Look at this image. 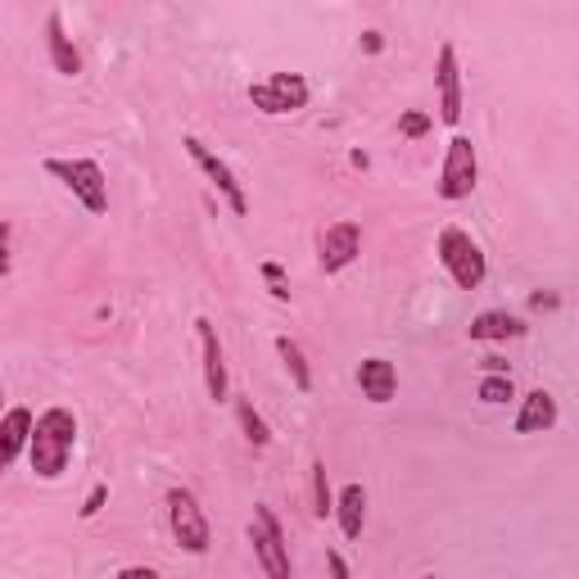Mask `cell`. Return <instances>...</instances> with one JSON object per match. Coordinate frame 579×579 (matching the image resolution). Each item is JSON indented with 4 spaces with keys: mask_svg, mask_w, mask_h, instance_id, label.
Here are the masks:
<instances>
[{
    "mask_svg": "<svg viewBox=\"0 0 579 579\" xmlns=\"http://www.w3.org/2000/svg\"><path fill=\"white\" fill-rule=\"evenodd\" d=\"M73 444H77V417L69 408H45L32 421V434H28V462H32V471L41 480H60L69 471Z\"/></svg>",
    "mask_w": 579,
    "mask_h": 579,
    "instance_id": "obj_1",
    "label": "cell"
},
{
    "mask_svg": "<svg viewBox=\"0 0 579 579\" xmlns=\"http://www.w3.org/2000/svg\"><path fill=\"white\" fill-rule=\"evenodd\" d=\"M434 254H440L444 272L457 281V290H480V285H485L489 263H485V250H480L475 240H471V231L444 227L440 240H434Z\"/></svg>",
    "mask_w": 579,
    "mask_h": 579,
    "instance_id": "obj_2",
    "label": "cell"
},
{
    "mask_svg": "<svg viewBox=\"0 0 579 579\" xmlns=\"http://www.w3.org/2000/svg\"><path fill=\"white\" fill-rule=\"evenodd\" d=\"M45 172L55 181H64L86 213H95V218L109 213V181H105V168L95 159H45Z\"/></svg>",
    "mask_w": 579,
    "mask_h": 579,
    "instance_id": "obj_3",
    "label": "cell"
},
{
    "mask_svg": "<svg viewBox=\"0 0 579 579\" xmlns=\"http://www.w3.org/2000/svg\"><path fill=\"white\" fill-rule=\"evenodd\" d=\"M308 95H313V86L299 73H267L263 82H250V105L267 118H285V114L308 109Z\"/></svg>",
    "mask_w": 579,
    "mask_h": 579,
    "instance_id": "obj_4",
    "label": "cell"
},
{
    "mask_svg": "<svg viewBox=\"0 0 579 579\" xmlns=\"http://www.w3.org/2000/svg\"><path fill=\"white\" fill-rule=\"evenodd\" d=\"M164 507H168V529H172V539L181 544V552L204 557L209 544H213V535H209V520H204L200 498L190 494V489H168Z\"/></svg>",
    "mask_w": 579,
    "mask_h": 579,
    "instance_id": "obj_5",
    "label": "cell"
},
{
    "mask_svg": "<svg viewBox=\"0 0 579 579\" xmlns=\"http://www.w3.org/2000/svg\"><path fill=\"white\" fill-rule=\"evenodd\" d=\"M250 544H254V557L263 566V575L272 579H290V548H285V529L276 520V512L267 503L254 507V520H250Z\"/></svg>",
    "mask_w": 579,
    "mask_h": 579,
    "instance_id": "obj_6",
    "label": "cell"
},
{
    "mask_svg": "<svg viewBox=\"0 0 579 579\" xmlns=\"http://www.w3.org/2000/svg\"><path fill=\"white\" fill-rule=\"evenodd\" d=\"M181 145H186V155L196 159V168L213 181V190L227 200V209H231L235 218H245V213H250V196H245V186H240V177L231 172V164H222L200 136H181Z\"/></svg>",
    "mask_w": 579,
    "mask_h": 579,
    "instance_id": "obj_7",
    "label": "cell"
},
{
    "mask_svg": "<svg viewBox=\"0 0 579 579\" xmlns=\"http://www.w3.org/2000/svg\"><path fill=\"white\" fill-rule=\"evenodd\" d=\"M480 186V159H475V145L466 140V136H453L449 140V155H444V168H440V200H449V204H457V200H466L471 190Z\"/></svg>",
    "mask_w": 579,
    "mask_h": 579,
    "instance_id": "obj_8",
    "label": "cell"
},
{
    "mask_svg": "<svg viewBox=\"0 0 579 579\" xmlns=\"http://www.w3.org/2000/svg\"><path fill=\"white\" fill-rule=\"evenodd\" d=\"M358 254H362V231H358V222H330V227L317 235V263H322V272H345Z\"/></svg>",
    "mask_w": 579,
    "mask_h": 579,
    "instance_id": "obj_9",
    "label": "cell"
},
{
    "mask_svg": "<svg viewBox=\"0 0 579 579\" xmlns=\"http://www.w3.org/2000/svg\"><path fill=\"white\" fill-rule=\"evenodd\" d=\"M434 86H440V118L457 127L462 123V69H457L453 41H444L440 55H434Z\"/></svg>",
    "mask_w": 579,
    "mask_h": 579,
    "instance_id": "obj_10",
    "label": "cell"
},
{
    "mask_svg": "<svg viewBox=\"0 0 579 579\" xmlns=\"http://www.w3.org/2000/svg\"><path fill=\"white\" fill-rule=\"evenodd\" d=\"M196 335H200V354H204V390H209L213 403H227V399H231V376H227L218 326H213L209 317H200V322H196Z\"/></svg>",
    "mask_w": 579,
    "mask_h": 579,
    "instance_id": "obj_11",
    "label": "cell"
},
{
    "mask_svg": "<svg viewBox=\"0 0 579 579\" xmlns=\"http://www.w3.org/2000/svg\"><path fill=\"white\" fill-rule=\"evenodd\" d=\"M28 434H32V412L28 408L0 412V471H10L19 462V453H28Z\"/></svg>",
    "mask_w": 579,
    "mask_h": 579,
    "instance_id": "obj_12",
    "label": "cell"
},
{
    "mask_svg": "<svg viewBox=\"0 0 579 579\" xmlns=\"http://www.w3.org/2000/svg\"><path fill=\"white\" fill-rule=\"evenodd\" d=\"M358 390L367 403H390L399 394V371L394 362H385V358H362L358 367Z\"/></svg>",
    "mask_w": 579,
    "mask_h": 579,
    "instance_id": "obj_13",
    "label": "cell"
},
{
    "mask_svg": "<svg viewBox=\"0 0 579 579\" xmlns=\"http://www.w3.org/2000/svg\"><path fill=\"white\" fill-rule=\"evenodd\" d=\"M45 55H51V64H55L60 77H77L82 73V55H77L73 36L64 32L60 14H45Z\"/></svg>",
    "mask_w": 579,
    "mask_h": 579,
    "instance_id": "obj_14",
    "label": "cell"
},
{
    "mask_svg": "<svg viewBox=\"0 0 579 579\" xmlns=\"http://www.w3.org/2000/svg\"><path fill=\"white\" fill-rule=\"evenodd\" d=\"M466 335H471V340H480V345H503V340H520V335H525V322L512 317V313H503V308H489V313L471 317Z\"/></svg>",
    "mask_w": 579,
    "mask_h": 579,
    "instance_id": "obj_15",
    "label": "cell"
},
{
    "mask_svg": "<svg viewBox=\"0 0 579 579\" xmlns=\"http://www.w3.org/2000/svg\"><path fill=\"white\" fill-rule=\"evenodd\" d=\"M557 425V399L548 390H529L520 399V412H516V434H539V430H552Z\"/></svg>",
    "mask_w": 579,
    "mask_h": 579,
    "instance_id": "obj_16",
    "label": "cell"
},
{
    "mask_svg": "<svg viewBox=\"0 0 579 579\" xmlns=\"http://www.w3.org/2000/svg\"><path fill=\"white\" fill-rule=\"evenodd\" d=\"M330 512H335V520H340L345 539H358L362 535V520H367V489L362 485H345Z\"/></svg>",
    "mask_w": 579,
    "mask_h": 579,
    "instance_id": "obj_17",
    "label": "cell"
},
{
    "mask_svg": "<svg viewBox=\"0 0 579 579\" xmlns=\"http://www.w3.org/2000/svg\"><path fill=\"white\" fill-rule=\"evenodd\" d=\"M276 354H281V362H285L290 380H295V390H299V394H308V390H313V367H308L304 349H299L295 340H290V335H276Z\"/></svg>",
    "mask_w": 579,
    "mask_h": 579,
    "instance_id": "obj_18",
    "label": "cell"
},
{
    "mask_svg": "<svg viewBox=\"0 0 579 579\" xmlns=\"http://www.w3.org/2000/svg\"><path fill=\"white\" fill-rule=\"evenodd\" d=\"M235 417H240V430H245V440H250L254 449H267V444H272V425L254 412L250 399H240V403H235Z\"/></svg>",
    "mask_w": 579,
    "mask_h": 579,
    "instance_id": "obj_19",
    "label": "cell"
},
{
    "mask_svg": "<svg viewBox=\"0 0 579 579\" xmlns=\"http://www.w3.org/2000/svg\"><path fill=\"white\" fill-rule=\"evenodd\" d=\"M480 403H489V408H498V403H507V399H516V385H512V376L507 371H485V380H480Z\"/></svg>",
    "mask_w": 579,
    "mask_h": 579,
    "instance_id": "obj_20",
    "label": "cell"
},
{
    "mask_svg": "<svg viewBox=\"0 0 579 579\" xmlns=\"http://www.w3.org/2000/svg\"><path fill=\"white\" fill-rule=\"evenodd\" d=\"M330 507H335V494H330V480H326V462L317 457V462H313V516L326 520Z\"/></svg>",
    "mask_w": 579,
    "mask_h": 579,
    "instance_id": "obj_21",
    "label": "cell"
},
{
    "mask_svg": "<svg viewBox=\"0 0 579 579\" xmlns=\"http://www.w3.org/2000/svg\"><path fill=\"white\" fill-rule=\"evenodd\" d=\"M263 281L272 285V299H290V285H285V267L281 263H263Z\"/></svg>",
    "mask_w": 579,
    "mask_h": 579,
    "instance_id": "obj_22",
    "label": "cell"
},
{
    "mask_svg": "<svg viewBox=\"0 0 579 579\" xmlns=\"http://www.w3.org/2000/svg\"><path fill=\"white\" fill-rule=\"evenodd\" d=\"M399 131H403L408 140H417V136H425V131H430V114H421V109H408V114L399 118Z\"/></svg>",
    "mask_w": 579,
    "mask_h": 579,
    "instance_id": "obj_23",
    "label": "cell"
},
{
    "mask_svg": "<svg viewBox=\"0 0 579 579\" xmlns=\"http://www.w3.org/2000/svg\"><path fill=\"white\" fill-rule=\"evenodd\" d=\"M105 498H109V485H95V489L86 494V503H82V516L91 520L95 512H101V507H105Z\"/></svg>",
    "mask_w": 579,
    "mask_h": 579,
    "instance_id": "obj_24",
    "label": "cell"
},
{
    "mask_svg": "<svg viewBox=\"0 0 579 579\" xmlns=\"http://www.w3.org/2000/svg\"><path fill=\"white\" fill-rule=\"evenodd\" d=\"M6 240H10V227L0 222V276H10V250H6Z\"/></svg>",
    "mask_w": 579,
    "mask_h": 579,
    "instance_id": "obj_25",
    "label": "cell"
},
{
    "mask_svg": "<svg viewBox=\"0 0 579 579\" xmlns=\"http://www.w3.org/2000/svg\"><path fill=\"white\" fill-rule=\"evenodd\" d=\"M362 51H367V55H380V51H385V36H380V32H362Z\"/></svg>",
    "mask_w": 579,
    "mask_h": 579,
    "instance_id": "obj_26",
    "label": "cell"
},
{
    "mask_svg": "<svg viewBox=\"0 0 579 579\" xmlns=\"http://www.w3.org/2000/svg\"><path fill=\"white\" fill-rule=\"evenodd\" d=\"M557 304H561V299H557V295H529V308H535V313H544V308H548V313H552V308H557Z\"/></svg>",
    "mask_w": 579,
    "mask_h": 579,
    "instance_id": "obj_27",
    "label": "cell"
},
{
    "mask_svg": "<svg viewBox=\"0 0 579 579\" xmlns=\"http://www.w3.org/2000/svg\"><path fill=\"white\" fill-rule=\"evenodd\" d=\"M326 566H330V575H335V579H345V575H349V561H345L340 552H330V557H326Z\"/></svg>",
    "mask_w": 579,
    "mask_h": 579,
    "instance_id": "obj_28",
    "label": "cell"
},
{
    "mask_svg": "<svg viewBox=\"0 0 579 579\" xmlns=\"http://www.w3.org/2000/svg\"><path fill=\"white\" fill-rule=\"evenodd\" d=\"M0 399H6V394H0Z\"/></svg>",
    "mask_w": 579,
    "mask_h": 579,
    "instance_id": "obj_29",
    "label": "cell"
}]
</instances>
